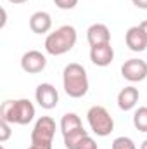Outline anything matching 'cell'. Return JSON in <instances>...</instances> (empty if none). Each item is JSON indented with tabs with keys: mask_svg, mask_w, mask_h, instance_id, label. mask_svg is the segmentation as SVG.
<instances>
[{
	"mask_svg": "<svg viewBox=\"0 0 147 149\" xmlns=\"http://www.w3.org/2000/svg\"><path fill=\"white\" fill-rule=\"evenodd\" d=\"M62 87H64V92L73 99H80L87 95L88 92L87 70L78 63H69L62 71Z\"/></svg>",
	"mask_w": 147,
	"mask_h": 149,
	"instance_id": "cell-1",
	"label": "cell"
},
{
	"mask_svg": "<svg viewBox=\"0 0 147 149\" xmlns=\"http://www.w3.org/2000/svg\"><path fill=\"white\" fill-rule=\"evenodd\" d=\"M126 47L133 52H144L147 49V35L140 26H132L128 28L126 35H125Z\"/></svg>",
	"mask_w": 147,
	"mask_h": 149,
	"instance_id": "cell-10",
	"label": "cell"
},
{
	"mask_svg": "<svg viewBox=\"0 0 147 149\" xmlns=\"http://www.w3.org/2000/svg\"><path fill=\"white\" fill-rule=\"evenodd\" d=\"M55 135V121L50 116L38 118L31 130V144L38 146H52Z\"/></svg>",
	"mask_w": 147,
	"mask_h": 149,
	"instance_id": "cell-5",
	"label": "cell"
},
{
	"mask_svg": "<svg viewBox=\"0 0 147 149\" xmlns=\"http://www.w3.org/2000/svg\"><path fill=\"white\" fill-rule=\"evenodd\" d=\"M54 3L61 9V10H71L78 5V0H54Z\"/></svg>",
	"mask_w": 147,
	"mask_h": 149,
	"instance_id": "cell-19",
	"label": "cell"
},
{
	"mask_svg": "<svg viewBox=\"0 0 147 149\" xmlns=\"http://www.w3.org/2000/svg\"><path fill=\"white\" fill-rule=\"evenodd\" d=\"M28 149H52V146H38V144H31Z\"/></svg>",
	"mask_w": 147,
	"mask_h": 149,
	"instance_id": "cell-22",
	"label": "cell"
},
{
	"mask_svg": "<svg viewBox=\"0 0 147 149\" xmlns=\"http://www.w3.org/2000/svg\"><path fill=\"white\" fill-rule=\"evenodd\" d=\"M132 2H133V5H135V7L147 10V0H132Z\"/></svg>",
	"mask_w": 147,
	"mask_h": 149,
	"instance_id": "cell-21",
	"label": "cell"
},
{
	"mask_svg": "<svg viewBox=\"0 0 147 149\" xmlns=\"http://www.w3.org/2000/svg\"><path fill=\"white\" fill-rule=\"evenodd\" d=\"M139 26H140V28L144 30V33H146V35H147V19H146V21H142V23H140Z\"/></svg>",
	"mask_w": 147,
	"mask_h": 149,
	"instance_id": "cell-23",
	"label": "cell"
},
{
	"mask_svg": "<svg viewBox=\"0 0 147 149\" xmlns=\"http://www.w3.org/2000/svg\"><path fill=\"white\" fill-rule=\"evenodd\" d=\"M35 118V106L30 99L5 101L0 108V120L9 121L10 125H28Z\"/></svg>",
	"mask_w": 147,
	"mask_h": 149,
	"instance_id": "cell-2",
	"label": "cell"
},
{
	"mask_svg": "<svg viewBox=\"0 0 147 149\" xmlns=\"http://www.w3.org/2000/svg\"><path fill=\"white\" fill-rule=\"evenodd\" d=\"M139 99H140L139 88H135L133 85H128V87L121 88L119 94H118V108L121 111H130L137 106Z\"/></svg>",
	"mask_w": 147,
	"mask_h": 149,
	"instance_id": "cell-12",
	"label": "cell"
},
{
	"mask_svg": "<svg viewBox=\"0 0 147 149\" xmlns=\"http://www.w3.org/2000/svg\"><path fill=\"white\" fill-rule=\"evenodd\" d=\"M87 40L90 47L95 45H104V43H111V31L109 28L102 23H95L92 26H88L87 30Z\"/></svg>",
	"mask_w": 147,
	"mask_h": 149,
	"instance_id": "cell-11",
	"label": "cell"
},
{
	"mask_svg": "<svg viewBox=\"0 0 147 149\" xmlns=\"http://www.w3.org/2000/svg\"><path fill=\"white\" fill-rule=\"evenodd\" d=\"M87 120L92 132L99 137H107L114 130V120L104 106H92L87 111Z\"/></svg>",
	"mask_w": 147,
	"mask_h": 149,
	"instance_id": "cell-4",
	"label": "cell"
},
{
	"mask_svg": "<svg viewBox=\"0 0 147 149\" xmlns=\"http://www.w3.org/2000/svg\"><path fill=\"white\" fill-rule=\"evenodd\" d=\"M76 149H97V142H95L90 135H87V137L78 144V148Z\"/></svg>",
	"mask_w": 147,
	"mask_h": 149,
	"instance_id": "cell-20",
	"label": "cell"
},
{
	"mask_svg": "<svg viewBox=\"0 0 147 149\" xmlns=\"http://www.w3.org/2000/svg\"><path fill=\"white\" fill-rule=\"evenodd\" d=\"M121 74L125 80H128L132 83L142 81L147 78V63L144 59H137V57L128 59L121 66Z\"/></svg>",
	"mask_w": 147,
	"mask_h": 149,
	"instance_id": "cell-6",
	"label": "cell"
},
{
	"mask_svg": "<svg viewBox=\"0 0 147 149\" xmlns=\"http://www.w3.org/2000/svg\"><path fill=\"white\" fill-rule=\"evenodd\" d=\"M78 33L71 24H64L61 28H57L55 31L49 33L45 38V50L50 56H62L66 52H69L76 45Z\"/></svg>",
	"mask_w": 147,
	"mask_h": 149,
	"instance_id": "cell-3",
	"label": "cell"
},
{
	"mask_svg": "<svg viewBox=\"0 0 147 149\" xmlns=\"http://www.w3.org/2000/svg\"><path fill=\"white\" fill-rule=\"evenodd\" d=\"M10 3H24V2H28V0H9Z\"/></svg>",
	"mask_w": 147,
	"mask_h": 149,
	"instance_id": "cell-24",
	"label": "cell"
},
{
	"mask_svg": "<svg viewBox=\"0 0 147 149\" xmlns=\"http://www.w3.org/2000/svg\"><path fill=\"white\" fill-rule=\"evenodd\" d=\"M45 66H47V57L40 50H28L21 57V68L28 74L42 73L45 70Z\"/></svg>",
	"mask_w": 147,
	"mask_h": 149,
	"instance_id": "cell-8",
	"label": "cell"
},
{
	"mask_svg": "<svg viewBox=\"0 0 147 149\" xmlns=\"http://www.w3.org/2000/svg\"><path fill=\"white\" fill-rule=\"evenodd\" d=\"M112 59H114V49L111 47V43L90 47V61L95 66L106 68V66H109L112 63Z\"/></svg>",
	"mask_w": 147,
	"mask_h": 149,
	"instance_id": "cell-9",
	"label": "cell"
},
{
	"mask_svg": "<svg viewBox=\"0 0 147 149\" xmlns=\"http://www.w3.org/2000/svg\"><path fill=\"white\" fill-rule=\"evenodd\" d=\"M12 135V130H10V123L5 121V120H0V142H5L9 141Z\"/></svg>",
	"mask_w": 147,
	"mask_h": 149,
	"instance_id": "cell-18",
	"label": "cell"
},
{
	"mask_svg": "<svg viewBox=\"0 0 147 149\" xmlns=\"http://www.w3.org/2000/svg\"><path fill=\"white\" fill-rule=\"evenodd\" d=\"M35 99L43 109H54L59 104V92L52 83H40L35 90Z\"/></svg>",
	"mask_w": 147,
	"mask_h": 149,
	"instance_id": "cell-7",
	"label": "cell"
},
{
	"mask_svg": "<svg viewBox=\"0 0 147 149\" xmlns=\"http://www.w3.org/2000/svg\"><path fill=\"white\" fill-rule=\"evenodd\" d=\"M87 135H88V132H87L83 127H80V128H76V130H71L69 134L62 135V137H64V148L66 149H76L78 144H80Z\"/></svg>",
	"mask_w": 147,
	"mask_h": 149,
	"instance_id": "cell-15",
	"label": "cell"
},
{
	"mask_svg": "<svg viewBox=\"0 0 147 149\" xmlns=\"http://www.w3.org/2000/svg\"><path fill=\"white\" fill-rule=\"evenodd\" d=\"M140 149H147V139L142 142V144H140Z\"/></svg>",
	"mask_w": 147,
	"mask_h": 149,
	"instance_id": "cell-25",
	"label": "cell"
},
{
	"mask_svg": "<svg viewBox=\"0 0 147 149\" xmlns=\"http://www.w3.org/2000/svg\"><path fill=\"white\" fill-rule=\"evenodd\" d=\"M111 149H137V146H135V142H133L130 137L121 135V137H116V139L112 141Z\"/></svg>",
	"mask_w": 147,
	"mask_h": 149,
	"instance_id": "cell-17",
	"label": "cell"
},
{
	"mask_svg": "<svg viewBox=\"0 0 147 149\" xmlns=\"http://www.w3.org/2000/svg\"><path fill=\"white\" fill-rule=\"evenodd\" d=\"M59 127H61L62 135H66V134H69L71 130H76V128L83 127V123H81V118H80L76 113H66V114L61 118Z\"/></svg>",
	"mask_w": 147,
	"mask_h": 149,
	"instance_id": "cell-14",
	"label": "cell"
},
{
	"mask_svg": "<svg viewBox=\"0 0 147 149\" xmlns=\"http://www.w3.org/2000/svg\"><path fill=\"white\" fill-rule=\"evenodd\" d=\"M52 28V17L49 12L45 10H38L35 14H31L30 17V30L37 35H45L49 33Z\"/></svg>",
	"mask_w": 147,
	"mask_h": 149,
	"instance_id": "cell-13",
	"label": "cell"
},
{
	"mask_svg": "<svg viewBox=\"0 0 147 149\" xmlns=\"http://www.w3.org/2000/svg\"><path fill=\"white\" fill-rule=\"evenodd\" d=\"M133 127L139 132H147V106H140L133 113Z\"/></svg>",
	"mask_w": 147,
	"mask_h": 149,
	"instance_id": "cell-16",
	"label": "cell"
}]
</instances>
